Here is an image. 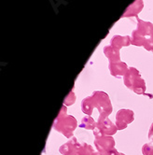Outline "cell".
I'll return each instance as SVG.
<instances>
[{"label": "cell", "mask_w": 153, "mask_h": 155, "mask_svg": "<svg viewBox=\"0 0 153 155\" xmlns=\"http://www.w3.org/2000/svg\"><path fill=\"white\" fill-rule=\"evenodd\" d=\"M124 84L130 90H133L137 94L145 93L146 84L142 80L139 72L135 68H130L124 76Z\"/></svg>", "instance_id": "6da1fadb"}, {"label": "cell", "mask_w": 153, "mask_h": 155, "mask_svg": "<svg viewBox=\"0 0 153 155\" xmlns=\"http://www.w3.org/2000/svg\"><path fill=\"white\" fill-rule=\"evenodd\" d=\"M63 114L60 112L55 123H54L53 128L62 133L67 138L72 137L73 131L76 127V120L73 116H62Z\"/></svg>", "instance_id": "7a4b0ae2"}, {"label": "cell", "mask_w": 153, "mask_h": 155, "mask_svg": "<svg viewBox=\"0 0 153 155\" xmlns=\"http://www.w3.org/2000/svg\"><path fill=\"white\" fill-rule=\"evenodd\" d=\"M92 97L93 106L98 108L100 112L99 119L107 118V116L112 112V106L107 94L103 92H94Z\"/></svg>", "instance_id": "3957f363"}, {"label": "cell", "mask_w": 153, "mask_h": 155, "mask_svg": "<svg viewBox=\"0 0 153 155\" xmlns=\"http://www.w3.org/2000/svg\"><path fill=\"white\" fill-rule=\"evenodd\" d=\"M118 128L116 125L112 124L110 120L107 118L105 119H98L96 123V127L94 129L93 135L95 137H102V136H112L116 134Z\"/></svg>", "instance_id": "277c9868"}, {"label": "cell", "mask_w": 153, "mask_h": 155, "mask_svg": "<svg viewBox=\"0 0 153 155\" xmlns=\"http://www.w3.org/2000/svg\"><path fill=\"white\" fill-rule=\"evenodd\" d=\"M134 120V112L129 109H121L116 115V126L119 130H122Z\"/></svg>", "instance_id": "5b68a950"}, {"label": "cell", "mask_w": 153, "mask_h": 155, "mask_svg": "<svg viewBox=\"0 0 153 155\" xmlns=\"http://www.w3.org/2000/svg\"><path fill=\"white\" fill-rule=\"evenodd\" d=\"M94 144L98 151H109L114 150L115 141L111 137L102 136V137H96V139L94 140Z\"/></svg>", "instance_id": "8992f818"}, {"label": "cell", "mask_w": 153, "mask_h": 155, "mask_svg": "<svg viewBox=\"0 0 153 155\" xmlns=\"http://www.w3.org/2000/svg\"><path fill=\"white\" fill-rule=\"evenodd\" d=\"M80 148L81 145L78 143L75 137H73L60 148V152L63 153V155H79Z\"/></svg>", "instance_id": "52a82bcc"}, {"label": "cell", "mask_w": 153, "mask_h": 155, "mask_svg": "<svg viewBox=\"0 0 153 155\" xmlns=\"http://www.w3.org/2000/svg\"><path fill=\"white\" fill-rule=\"evenodd\" d=\"M93 107H94V106H93V97L92 96H89V97L83 99L82 104H81V108H82V111L85 114L92 115Z\"/></svg>", "instance_id": "ba28073f"}, {"label": "cell", "mask_w": 153, "mask_h": 155, "mask_svg": "<svg viewBox=\"0 0 153 155\" xmlns=\"http://www.w3.org/2000/svg\"><path fill=\"white\" fill-rule=\"evenodd\" d=\"M127 65L124 63H121L119 65L116 66V68H110V73L112 76L114 77H121V76H125V74L127 73L126 71Z\"/></svg>", "instance_id": "9c48e42d"}, {"label": "cell", "mask_w": 153, "mask_h": 155, "mask_svg": "<svg viewBox=\"0 0 153 155\" xmlns=\"http://www.w3.org/2000/svg\"><path fill=\"white\" fill-rule=\"evenodd\" d=\"M80 127L84 128V129H88V130H92V129H95L96 127V124L94 120L88 116V117H84L81 120V124H80Z\"/></svg>", "instance_id": "30bf717a"}, {"label": "cell", "mask_w": 153, "mask_h": 155, "mask_svg": "<svg viewBox=\"0 0 153 155\" xmlns=\"http://www.w3.org/2000/svg\"><path fill=\"white\" fill-rule=\"evenodd\" d=\"M93 153L94 152H93V148L90 145H87V144L83 143L82 145H81V148H80L79 155H93Z\"/></svg>", "instance_id": "8fae6325"}, {"label": "cell", "mask_w": 153, "mask_h": 155, "mask_svg": "<svg viewBox=\"0 0 153 155\" xmlns=\"http://www.w3.org/2000/svg\"><path fill=\"white\" fill-rule=\"evenodd\" d=\"M142 151H143L144 155H153V147L149 144H145L143 149H142Z\"/></svg>", "instance_id": "7c38bea8"}, {"label": "cell", "mask_w": 153, "mask_h": 155, "mask_svg": "<svg viewBox=\"0 0 153 155\" xmlns=\"http://www.w3.org/2000/svg\"><path fill=\"white\" fill-rule=\"evenodd\" d=\"M93 155H119V153L114 149L109 151H98L96 153H93Z\"/></svg>", "instance_id": "4fadbf2b"}, {"label": "cell", "mask_w": 153, "mask_h": 155, "mask_svg": "<svg viewBox=\"0 0 153 155\" xmlns=\"http://www.w3.org/2000/svg\"><path fill=\"white\" fill-rule=\"evenodd\" d=\"M148 137L151 141H153V124H151L150 126V129H149V133H148Z\"/></svg>", "instance_id": "5bb4252c"}]
</instances>
